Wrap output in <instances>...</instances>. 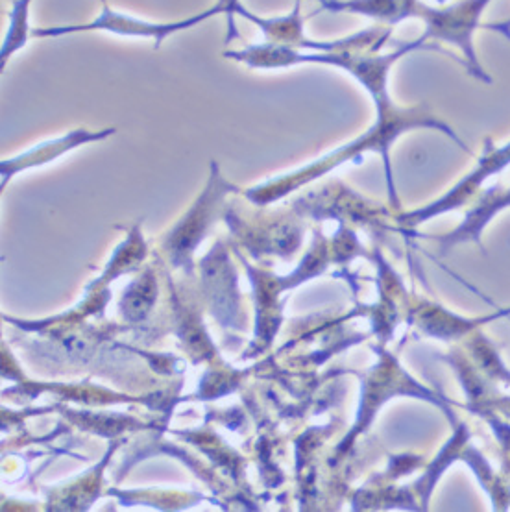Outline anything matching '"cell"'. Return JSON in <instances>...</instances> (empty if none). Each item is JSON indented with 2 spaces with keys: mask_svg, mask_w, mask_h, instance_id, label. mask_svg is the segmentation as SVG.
I'll return each mask as SVG.
<instances>
[{
  "mask_svg": "<svg viewBox=\"0 0 510 512\" xmlns=\"http://www.w3.org/2000/svg\"><path fill=\"white\" fill-rule=\"evenodd\" d=\"M28 8H30V0H15L13 10L10 12V28L2 45V65L12 56L13 52L23 49L26 45L28 36H32V32H28Z\"/></svg>",
  "mask_w": 510,
  "mask_h": 512,
  "instance_id": "3957f363",
  "label": "cell"
},
{
  "mask_svg": "<svg viewBox=\"0 0 510 512\" xmlns=\"http://www.w3.org/2000/svg\"><path fill=\"white\" fill-rule=\"evenodd\" d=\"M219 6L222 8V12L228 15L230 19V32H233V15H237V10L241 8V2L239 0H219Z\"/></svg>",
  "mask_w": 510,
  "mask_h": 512,
  "instance_id": "5b68a950",
  "label": "cell"
},
{
  "mask_svg": "<svg viewBox=\"0 0 510 512\" xmlns=\"http://www.w3.org/2000/svg\"><path fill=\"white\" fill-rule=\"evenodd\" d=\"M222 12L219 4L211 10L204 13H198L191 19L185 21H178V23H150L145 19H139L134 15H124V13L113 12L110 6L104 2V8L98 15L95 21L87 23V25H73V26H58V28H37L32 30L34 37H56L67 36V34H78V32H95V30H104V32H111L117 36L126 37H152L156 43H161L165 37L170 34H176L180 30H187L191 26L198 25L202 21H206L213 15H219Z\"/></svg>",
  "mask_w": 510,
  "mask_h": 512,
  "instance_id": "6da1fadb",
  "label": "cell"
},
{
  "mask_svg": "<svg viewBox=\"0 0 510 512\" xmlns=\"http://www.w3.org/2000/svg\"><path fill=\"white\" fill-rule=\"evenodd\" d=\"M152 300H154V283L143 280L141 283H137L130 293L126 294V298L122 300V309H124L126 317L139 320L148 313Z\"/></svg>",
  "mask_w": 510,
  "mask_h": 512,
  "instance_id": "277c9868",
  "label": "cell"
},
{
  "mask_svg": "<svg viewBox=\"0 0 510 512\" xmlns=\"http://www.w3.org/2000/svg\"><path fill=\"white\" fill-rule=\"evenodd\" d=\"M104 135L108 134L95 135L87 134V132H74V134L65 135V137H61V139L52 141V143H45V145H41V147L34 148V150H30V152H26L23 156L12 159V161H4V163H2L4 182H6L12 174L21 171V169H25V167L43 165V163H47L50 159L58 158L61 154H65V152L71 150V148L78 147V145L87 143V141L98 139V137H104Z\"/></svg>",
  "mask_w": 510,
  "mask_h": 512,
  "instance_id": "7a4b0ae2",
  "label": "cell"
}]
</instances>
